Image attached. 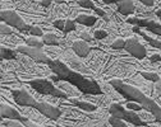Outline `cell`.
I'll return each mask as SVG.
<instances>
[{"instance_id": "obj_1", "label": "cell", "mask_w": 161, "mask_h": 127, "mask_svg": "<svg viewBox=\"0 0 161 127\" xmlns=\"http://www.w3.org/2000/svg\"><path fill=\"white\" fill-rule=\"evenodd\" d=\"M46 65L50 68V70L59 76L60 80H64L70 83L72 85H74L79 92H82L83 94H103V89L100 87V84L95 79H88L85 75L79 74L74 70H72L69 66H67L64 62L50 58Z\"/></svg>"}, {"instance_id": "obj_2", "label": "cell", "mask_w": 161, "mask_h": 127, "mask_svg": "<svg viewBox=\"0 0 161 127\" xmlns=\"http://www.w3.org/2000/svg\"><path fill=\"white\" fill-rule=\"evenodd\" d=\"M110 84L115 88V90L122 97H124L127 100H133V102L139 103L143 107V109H146L147 112L152 113L155 116V118L161 124V107L155 99L145 95L142 90H139L138 88L130 85V84H125L122 80H119V79L110 80Z\"/></svg>"}, {"instance_id": "obj_3", "label": "cell", "mask_w": 161, "mask_h": 127, "mask_svg": "<svg viewBox=\"0 0 161 127\" xmlns=\"http://www.w3.org/2000/svg\"><path fill=\"white\" fill-rule=\"evenodd\" d=\"M25 84H28L30 87H32L36 92H38L42 95H51V97H56L60 99H67V100L70 98L64 90H62L60 88H56L50 80L44 79V78L30 79V80H26Z\"/></svg>"}, {"instance_id": "obj_4", "label": "cell", "mask_w": 161, "mask_h": 127, "mask_svg": "<svg viewBox=\"0 0 161 127\" xmlns=\"http://www.w3.org/2000/svg\"><path fill=\"white\" fill-rule=\"evenodd\" d=\"M109 113L111 116L124 119L125 122H129V124H132V126H148V123L146 121H143L136 113V111H132L128 108L125 109L120 103H111L109 105Z\"/></svg>"}, {"instance_id": "obj_5", "label": "cell", "mask_w": 161, "mask_h": 127, "mask_svg": "<svg viewBox=\"0 0 161 127\" xmlns=\"http://www.w3.org/2000/svg\"><path fill=\"white\" fill-rule=\"evenodd\" d=\"M0 18H2V22L7 23L8 26L18 29L22 33H30L31 29V24H27L26 20L19 15L17 12L9 9V10H2L0 12Z\"/></svg>"}, {"instance_id": "obj_6", "label": "cell", "mask_w": 161, "mask_h": 127, "mask_svg": "<svg viewBox=\"0 0 161 127\" xmlns=\"http://www.w3.org/2000/svg\"><path fill=\"white\" fill-rule=\"evenodd\" d=\"M13 94V102L19 105V107H36L38 100L23 87V88H17V89H10Z\"/></svg>"}, {"instance_id": "obj_7", "label": "cell", "mask_w": 161, "mask_h": 127, "mask_svg": "<svg viewBox=\"0 0 161 127\" xmlns=\"http://www.w3.org/2000/svg\"><path fill=\"white\" fill-rule=\"evenodd\" d=\"M19 53H23V55H27L30 56L33 61L36 62H40V64H47L50 57L42 51V48H37V47H31V46H25V45H21L15 48Z\"/></svg>"}, {"instance_id": "obj_8", "label": "cell", "mask_w": 161, "mask_h": 127, "mask_svg": "<svg viewBox=\"0 0 161 127\" xmlns=\"http://www.w3.org/2000/svg\"><path fill=\"white\" fill-rule=\"evenodd\" d=\"M124 50L129 55H132L134 58H138V60H143L147 56L146 47L141 43V42H138L137 38H128V39H125Z\"/></svg>"}, {"instance_id": "obj_9", "label": "cell", "mask_w": 161, "mask_h": 127, "mask_svg": "<svg viewBox=\"0 0 161 127\" xmlns=\"http://www.w3.org/2000/svg\"><path fill=\"white\" fill-rule=\"evenodd\" d=\"M36 111H38L40 113H42L46 118H50V119H59V117L63 114V111L55 107V105H53L51 103H47V102H37L36 107H35Z\"/></svg>"}, {"instance_id": "obj_10", "label": "cell", "mask_w": 161, "mask_h": 127, "mask_svg": "<svg viewBox=\"0 0 161 127\" xmlns=\"http://www.w3.org/2000/svg\"><path fill=\"white\" fill-rule=\"evenodd\" d=\"M128 23L138 26V27H145L148 32L160 36L161 37V24L156 23L152 19H139V18H128Z\"/></svg>"}, {"instance_id": "obj_11", "label": "cell", "mask_w": 161, "mask_h": 127, "mask_svg": "<svg viewBox=\"0 0 161 127\" xmlns=\"http://www.w3.org/2000/svg\"><path fill=\"white\" fill-rule=\"evenodd\" d=\"M0 116L2 118H9V119H18L21 122H26L28 118L23 116L22 113H19V111L14 107H12L10 104H7L4 100H2L0 104Z\"/></svg>"}, {"instance_id": "obj_12", "label": "cell", "mask_w": 161, "mask_h": 127, "mask_svg": "<svg viewBox=\"0 0 161 127\" xmlns=\"http://www.w3.org/2000/svg\"><path fill=\"white\" fill-rule=\"evenodd\" d=\"M72 50L78 57H87L91 53V47L88 45V42L80 39V41H74L72 43Z\"/></svg>"}, {"instance_id": "obj_13", "label": "cell", "mask_w": 161, "mask_h": 127, "mask_svg": "<svg viewBox=\"0 0 161 127\" xmlns=\"http://www.w3.org/2000/svg\"><path fill=\"white\" fill-rule=\"evenodd\" d=\"M116 5H118V12L125 17L136 12L134 0H116Z\"/></svg>"}, {"instance_id": "obj_14", "label": "cell", "mask_w": 161, "mask_h": 127, "mask_svg": "<svg viewBox=\"0 0 161 127\" xmlns=\"http://www.w3.org/2000/svg\"><path fill=\"white\" fill-rule=\"evenodd\" d=\"M0 42H2V46H8V47H18L22 45L23 39L19 38L18 36H15L14 33L12 34H0Z\"/></svg>"}, {"instance_id": "obj_15", "label": "cell", "mask_w": 161, "mask_h": 127, "mask_svg": "<svg viewBox=\"0 0 161 127\" xmlns=\"http://www.w3.org/2000/svg\"><path fill=\"white\" fill-rule=\"evenodd\" d=\"M69 103L75 105L77 108L82 109L85 112H95L97 109V105L93 104V103H90V102H85V100H80V99H77L75 97H70L69 99Z\"/></svg>"}, {"instance_id": "obj_16", "label": "cell", "mask_w": 161, "mask_h": 127, "mask_svg": "<svg viewBox=\"0 0 161 127\" xmlns=\"http://www.w3.org/2000/svg\"><path fill=\"white\" fill-rule=\"evenodd\" d=\"M58 85H59V88L62 89V90H64L69 97H79V95H83V93L82 92H79L74 85H72L70 83H68V81H64V80H60L59 83H56Z\"/></svg>"}, {"instance_id": "obj_17", "label": "cell", "mask_w": 161, "mask_h": 127, "mask_svg": "<svg viewBox=\"0 0 161 127\" xmlns=\"http://www.w3.org/2000/svg\"><path fill=\"white\" fill-rule=\"evenodd\" d=\"M97 18L93 17V15H87V14H79L77 15L75 18V22L82 24V26H86V27H93L96 23H97Z\"/></svg>"}, {"instance_id": "obj_18", "label": "cell", "mask_w": 161, "mask_h": 127, "mask_svg": "<svg viewBox=\"0 0 161 127\" xmlns=\"http://www.w3.org/2000/svg\"><path fill=\"white\" fill-rule=\"evenodd\" d=\"M18 55L19 53L17 50H13V48L5 47V46L0 47V58L2 60H17Z\"/></svg>"}, {"instance_id": "obj_19", "label": "cell", "mask_w": 161, "mask_h": 127, "mask_svg": "<svg viewBox=\"0 0 161 127\" xmlns=\"http://www.w3.org/2000/svg\"><path fill=\"white\" fill-rule=\"evenodd\" d=\"M42 42L45 43V46H59L60 38L54 33H46L42 36Z\"/></svg>"}, {"instance_id": "obj_20", "label": "cell", "mask_w": 161, "mask_h": 127, "mask_svg": "<svg viewBox=\"0 0 161 127\" xmlns=\"http://www.w3.org/2000/svg\"><path fill=\"white\" fill-rule=\"evenodd\" d=\"M137 33L142 36V37H143V39L148 42V45H151V46H152V47H155V48L161 50V42H160V41H157V39H155V38H152V37H148V36H147L145 32H142L141 29H139Z\"/></svg>"}, {"instance_id": "obj_21", "label": "cell", "mask_w": 161, "mask_h": 127, "mask_svg": "<svg viewBox=\"0 0 161 127\" xmlns=\"http://www.w3.org/2000/svg\"><path fill=\"white\" fill-rule=\"evenodd\" d=\"M108 122H109V124L113 126V127H127V126H128V123H125L124 119L119 118V117H115V116H111V114H110Z\"/></svg>"}, {"instance_id": "obj_22", "label": "cell", "mask_w": 161, "mask_h": 127, "mask_svg": "<svg viewBox=\"0 0 161 127\" xmlns=\"http://www.w3.org/2000/svg\"><path fill=\"white\" fill-rule=\"evenodd\" d=\"M25 42H26V45H27V46H31V47L42 48V47L45 46L44 42H42V41H40V39H37L35 36H33V37H28V38H26Z\"/></svg>"}, {"instance_id": "obj_23", "label": "cell", "mask_w": 161, "mask_h": 127, "mask_svg": "<svg viewBox=\"0 0 161 127\" xmlns=\"http://www.w3.org/2000/svg\"><path fill=\"white\" fill-rule=\"evenodd\" d=\"M0 124H2L3 127H22L25 126L23 122L18 121V119H9L5 121V118H2V121H0Z\"/></svg>"}, {"instance_id": "obj_24", "label": "cell", "mask_w": 161, "mask_h": 127, "mask_svg": "<svg viewBox=\"0 0 161 127\" xmlns=\"http://www.w3.org/2000/svg\"><path fill=\"white\" fill-rule=\"evenodd\" d=\"M141 74V76L142 78H145L146 80H148V81H157L158 79H160V76H158V74H156V73H147V71H141L139 73Z\"/></svg>"}, {"instance_id": "obj_25", "label": "cell", "mask_w": 161, "mask_h": 127, "mask_svg": "<svg viewBox=\"0 0 161 127\" xmlns=\"http://www.w3.org/2000/svg\"><path fill=\"white\" fill-rule=\"evenodd\" d=\"M113 50H123L124 46H125V39L123 38H116L113 41V43L110 45Z\"/></svg>"}, {"instance_id": "obj_26", "label": "cell", "mask_w": 161, "mask_h": 127, "mask_svg": "<svg viewBox=\"0 0 161 127\" xmlns=\"http://www.w3.org/2000/svg\"><path fill=\"white\" fill-rule=\"evenodd\" d=\"M77 4L80 8H85V9H92V10H95V8H96L92 0H78Z\"/></svg>"}, {"instance_id": "obj_27", "label": "cell", "mask_w": 161, "mask_h": 127, "mask_svg": "<svg viewBox=\"0 0 161 127\" xmlns=\"http://www.w3.org/2000/svg\"><path fill=\"white\" fill-rule=\"evenodd\" d=\"M77 31V27H75V23L70 19H67L65 20V28H64V33H72V32H75Z\"/></svg>"}, {"instance_id": "obj_28", "label": "cell", "mask_w": 161, "mask_h": 127, "mask_svg": "<svg viewBox=\"0 0 161 127\" xmlns=\"http://www.w3.org/2000/svg\"><path fill=\"white\" fill-rule=\"evenodd\" d=\"M125 105H127V108H128V109H132V111H136V112L142 111V109H143V107H142V105H141L139 103L133 102V100H128Z\"/></svg>"}, {"instance_id": "obj_29", "label": "cell", "mask_w": 161, "mask_h": 127, "mask_svg": "<svg viewBox=\"0 0 161 127\" xmlns=\"http://www.w3.org/2000/svg\"><path fill=\"white\" fill-rule=\"evenodd\" d=\"M12 33H14L13 27H10L7 23L2 22V24H0V34H12Z\"/></svg>"}, {"instance_id": "obj_30", "label": "cell", "mask_w": 161, "mask_h": 127, "mask_svg": "<svg viewBox=\"0 0 161 127\" xmlns=\"http://www.w3.org/2000/svg\"><path fill=\"white\" fill-rule=\"evenodd\" d=\"M53 26L59 29V31H62L64 33V28H65V19H55L54 22H53Z\"/></svg>"}, {"instance_id": "obj_31", "label": "cell", "mask_w": 161, "mask_h": 127, "mask_svg": "<svg viewBox=\"0 0 161 127\" xmlns=\"http://www.w3.org/2000/svg\"><path fill=\"white\" fill-rule=\"evenodd\" d=\"M93 37H95V39H104V38H106L108 37V31H105V29H96L95 32H93Z\"/></svg>"}, {"instance_id": "obj_32", "label": "cell", "mask_w": 161, "mask_h": 127, "mask_svg": "<svg viewBox=\"0 0 161 127\" xmlns=\"http://www.w3.org/2000/svg\"><path fill=\"white\" fill-rule=\"evenodd\" d=\"M30 34L35 36V37H42L44 36V31L40 27H37V26H32L31 29H30Z\"/></svg>"}, {"instance_id": "obj_33", "label": "cell", "mask_w": 161, "mask_h": 127, "mask_svg": "<svg viewBox=\"0 0 161 127\" xmlns=\"http://www.w3.org/2000/svg\"><path fill=\"white\" fill-rule=\"evenodd\" d=\"M79 38H80V39H83V41H86V42H88V43H92V42H93V38H92L87 32L79 33Z\"/></svg>"}, {"instance_id": "obj_34", "label": "cell", "mask_w": 161, "mask_h": 127, "mask_svg": "<svg viewBox=\"0 0 161 127\" xmlns=\"http://www.w3.org/2000/svg\"><path fill=\"white\" fill-rule=\"evenodd\" d=\"M150 62L151 64H160L161 62V56L158 53H153L150 56Z\"/></svg>"}, {"instance_id": "obj_35", "label": "cell", "mask_w": 161, "mask_h": 127, "mask_svg": "<svg viewBox=\"0 0 161 127\" xmlns=\"http://www.w3.org/2000/svg\"><path fill=\"white\" fill-rule=\"evenodd\" d=\"M155 90H156L157 95L161 98V79H158L157 81H155Z\"/></svg>"}, {"instance_id": "obj_36", "label": "cell", "mask_w": 161, "mask_h": 127, "mask_svg": "<svg viewBox=\"0 0 161 127\" xmlns=\"http://www.w3.org/2000/svg\"><path fill=\"white\" fill-rule=\"evenodd\" d=\"M93 12H95V13H97L100 17H103V18H105V17H106V12H105L104 9H101V8H97V7H96Z\"/></svg>"}, {"instance_id": "obj_37", "label": "cell", "mask_w": 161, "mask_h": 127, "mask_svg": "<svg viewBox=\"0 0 161 127\" xmlns=\"http://www.w3.org/2000/svg\"><path fill=\"white\" fill-rule=\"evenodd\" d=\"M53 3V0H40V5L44 7V8H49Z\"/></svg>"}, {"instance_id": "obj_38", "label": "cell", "mask_w": 161, "mask_h": 127, "mask_svg": "<svg viewBox=\"0 0 161 127\" xmlns=\"http://www.w3.org/2000/svg\"><path fill=\"white\" fill-rule=\"evenodd\" d=\"M141 3H142L143 5H146V7H153L155 5V0H141Z\"/></svg>"}, {"instance_id": "obj_39", "label": "cell", "mask_w": 161, "mask_h": 127, "mask_svg": "<svg viewBox=\"0 0 161 127\" xmlns=\"http://www.w3.org/2000/svg\"><path fill=\"white\" fill-rule=\"evenodd\" d=\"M103 3L104 4H108V5H113L116 3V0H103Z\"/></svg>"}, {"instance_id": "obj_40", "label": "cell", "mask_w": 161, "mask_h": 127, "mask_svg": "<svg viewBox=\"0 0 161 127\" xmlns=\"http://www.w3.org/2000/svg\"><path fill=\"white\" fill-rule=\"evenodd\" d=\"M156 15H157V17H158V18L161 19V9H158V10H156Z\"/></svg>"}, {"instance_id": "obj_41", "label": "cell", "mask_w": 161, "mask_h": 127, "mask_svg": "<svg viewBox=\"0 0 161 127\" xmlns=\"http://www.w3.org/2000/svg\"><path fill=\"white\" fill-rule=\"evenodd\" d=\"M54 2H55L56 4H63V3H64V0H54Z\"/></svg>"}]
</instances>
